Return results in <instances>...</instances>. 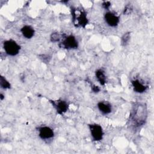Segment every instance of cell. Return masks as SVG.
Here are the masks:
<instances>
[{"label":"cell","instance_id":"6da1fadb","mask_svg":"<svg viewBox=\"0 0 154 154\" xmlns=\"http://www.w3.org/2000/svg\"><path fill=\"white\" fill-rule=\"evenodd\" d=\"M147 108L144 102H135L133 103L129 114L130 122L135 128L145 124L147 118Z\"/></svg>","mask_w":154,"mask_h":154},{"label":"cell","instance_id":"7a4b0ae2","mask_svg":"<svg viewBox=\"0 0 154 154\" xmlns=\"http://www.w3.org/2000/svg\"><path fill=\"white\" fill-rule=\"evenodd\" d=\"M72 22L76 27L85 28L88 23V19L86 12L82 9L71 8Z\"/></svg>","mask_w":154,"mask_h":154},{"label":"cell","instance_id":"3957f363","mask_svg":"<svg viewBox=\"0 0 154 154\" xmlns=\"http://www.w3.org/2000/svg\"><path fill=\"white\" fill-rule=\"evenodd\" d=\"M3 49L7 55L13 57L19 54L21 46L14 40L10 38L4 41Z\"/></svg>","mask_w":154,"mask_h":154},{"label":"cell","instance_id":"277c9868","mask_svg":"<svg viewBox=\"0 0 154 154\" xmlns=\"http://www.w3.org/2000/svg\"><path fill=\"white\" fill-rule=\"evenodd\" d=\"M88 126L93 141L98 142L103 140L104 136V131L100 125L94 123L88 124Z\"/></svg>","mask_w":154,"mask_h":154},{"label":"cell","instance_id":"5b68a950","mask_svg":"<svg viewBox=\"0 0 154 154\" xmlns=\"http://www.w3.org/2000/svg\"><path fill=\"white\" fill-rule=\"evenodd\" d=\"M60 47L65 49H78L79 43L78 42L73 34L64 35L59 45Z\"/></svg>","mask_w":154,"mask_h":154},{"label":"cell","instance_id":"8992f818","mask_svg":"<svg viewBox=\"0 0 154 154\" xmlns=\"http://www.w3.org/2000/svg\"><path fill=\"white\" fill-rule=\"evenodd\" d=\"M49 102L55 109L57 113L59 115H63L68 111L69 108V103L62 99H58L57 100H50Z\"/></svg>","mask_w":154,"mask_h":154},{"label":"cell","instance_id":"52a82bcc","mask_svg":"<svg viewBox=\"0 0 154 154\" xmlns=\"http://www.w3.org/2000/svg\"><path fill=\"white\" fill-rule=\"evenodd\" d=\"M38 135L43 140H48L54 137V129L48 126H41L37 128Z\"/></svg>","mask_w":154,"mask_h":154},{"label":"cell","instance_id":"ba28073f","mask_svg":"<svg viewBox=\"0 0 154 154\" xmlns=\"http://www.w3.org/2000/svg\"><path fill=\"white\" fill-rule=\"evenodd\" d=\"M103 18L105 23L110 27L117 26L120 20V16L111 11H107L104 14Z\"/></svg>","mask_w":154,"mask_h":154},{"label":"cell","instance_id":"9c48e42d","mask_svg":"<svg viewBox=\"0 0 154 154\" xmlns=\"http://www.w3.org/2000/svg\"><path fill=\"white\" fill-rule=\"evenodd\" d=\"M131 85L132 86L134 92L139 94L146 92L148 89V86L141 82L138 79H134L131 81Z\"/></svg>","mask_w":154,"mask_h":154},{"label":"cell","instance_id":"30bf717a","mask_svg":"<svg viewBox=\"0 0 154 154\" xmlns=\"http://www.w3.org/2000/svg\"><path fill=\"white\" fill-rule=\"evenodd\" d=\"M97 107L99 112L103 115H108L112 112V108L111 103L107 100H100L97 103Z\"/></svg>","mask_w":154,"mask_h":154},{"label":"cell","instance_id":"8fae6325","mask_svg":"<svg viewBox=\"0 0 154 154\" xmlns=\"http://www.w3.org/2000/svg\"><path fill=\"white\" fill-rule=\"evenodd\" d=\"M22 35L23 37L26 39L32 38L35 34V29L34 28L29 25H25L23 26L20 30Z\"/></svg>","mask_w":154,"mask_h":154},{"label":"cell","instance_id":"7c38bea8","mask_svg":"<svg viewBox=\"0 0 154 154\" xmlns=\"http://www.w3.org/2000/svg\"><path fill=\"white\" fill-rule=\"evenodd\" d=\"M94 73L97 82L100 84V85L104 86L107 82V78L105 70L101 68L97 69L96 70Z\"/></svg>","mask_w":154,"mask_h":154},{"label":"cell","instance_id":"4fadbf2b","mask_svg":"<svg viewBox=\"0 0 154 154\" xmlns=\"http://www.w3.org/2000/svg\"><path fill=\"white\" fill-rule=\"evenodd\" d=\"M131 32H126L123 34L120 38V43L122 46H126L131 40Z\"/></svg>","mask_w":154,"mask_h":154},{"label":"cell","instance_id":"5bb4252c","mask_svg":"<svg viewBox=\"0 0 154 154\" xmlns=\"http://www.w3.org/2000/svg\"><path fill=\"white\" fill-rule=\"evenodd\" d=\"M0 86L2 88L5 90L10 89L11 87L10 82L3 76H1L0 77Z\"/></svg>","mask_w":154,"mask_h":154},{"label":"cell","instance_id":"9a60e30c","mask_svg":"<svg viewBox=\"0 0 154 154\" xmlns=\"http://www.w3.org/2000/svg\"><path fill=\"white\" fill-rule=\"evenodd\" d=\"M61 38H63V37H61V34L57 31L53 32L50 35V40L53 43H57L59 42Z\"/></svg>","mask_w":154,"mask_h":154},{"label":"cell","instance_id":"2e32d148","mask_svg":"<svg viewBox=\"0 0 154 154\" xmlns=\"http://www.w3.org/2000/svg\"><path fill=\"white\" fill-rule=\"evenodd\" d=\"M132 10H133V7L130 4H128L127 5H126V7H125L124 8V10H123V14L125 15H128V14H129L131 13V12L132 11Z\"/></svg>","mask_w":154,"mask_h":154},{"label":"cell","instance_id":"e0dca14e","mask_svg":"<svg viewBox=\"0 0 154 154\" xmlns=\"http://www.w3.org/2000/svg\"><path fill=\"white\" fill-rule=\"evenodd\" d=\"M40 58L42 60V61L43 62H46L48 63L51 59V58L49 57V55H45V54H42L40 55Z\"/></svg>","mask_w":154,"mask_h":154},{"label":"cell","instance_id":"ac0fdd59","mask_svg":"<svg viewBox=\"0 0 154 154\" xmlns=\"http://www.w3.org/2000/svg\"><path fill=\"white\" fill-rule=\"evenodd\" d=\"M102 5L105 10H108L111 5V4L110 1H103L102 4Z\"/></svg>","mask_w":154,"mask_h":154},{"label":"cell","instance_id":"d6986e66","mask_svg":"<svg viewBox=\"0 0 154 154\" xmlns=\"http://www.w3.org/2000/svg\"><path fill=\"white\" fill-rule=\"evenodd\" d=\"M91 88V90L93 91V92L95 93H98L100 90V88H99V87L97 85H96L94 84L92 85Z\"/></svg>","mask_w":154,"mask_h":154},{"label":"cell","instance_id":"ffe728a7","mask_svg":"<svg viewBox=\"0 0 154 154\" xmlns=\"http://www.w3.org/2000/svg\"><path fill=\"white\" fill-rule=\"evenodd\" d=\"M4 98H5L4 95L2 93H1V94H0V99H1V100H4Z\"/></svg>","mask_w":154,"mask_h":154}]
</instances>
